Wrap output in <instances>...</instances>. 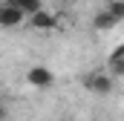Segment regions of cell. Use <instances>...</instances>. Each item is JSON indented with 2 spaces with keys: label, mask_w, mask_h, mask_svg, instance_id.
Instances as JSON below:
<instances>
[{
  "label": "cell",
  "mask_w": 124,
  "mask_h": 121,
  "mask_svg": "<svg viewBox=\"0 0 124 121\" xmlns=\"http://www.w3.org/2000/svg\"><path fill=\"white\" fill-rule=\"evenodd\" d=\"M104 12H107V15H110L116 23H121V20H124V0H113V3H110Z\"/></svg>",
  "instance_id": "7"
},
{
  "label": "cell",
  "mask_w": 124,
  "mask_h": 121,
  "mask_svg": "<svg viewBox=\"0 0 124 121\" xmlns=\"http://www.w3.org/2000/svg\"><path fill=\"white\" fill-rule=\"evenodd\" d=\"M26 84H32L35 90H49V87L55 84V75H52V69H46V66H32L29 72H26Z\"/></svg>",
  "instance_id": "1"
},
{
  "label": "cell",
  "mask_w": 124,
  "mask_h": 121,
  "mask_svg": "<svg viewBox=\"0 0 124 121\" xmlns=\"http://www.w3.org/2000/svg\"><path fill=\"white\" fill-rule=\"evenodd\" d=\"M3 3H6V6H20L23 0H3Z\"/></svg>",
  "instance_id": "8"
},
{
  "label": "cell",
  "mask_w": 124,
  "mask_h": 121,
  "mask_svg": "<svg viewBox=\"0 0 124 121\" xmlns=\"http://www.w3.org/2000/svg\"><path fill=\"white\" fill-rule=\"evenodd\" d=\"M29 23L35 26V29H40V32H49V29H55V26H58V17H55L52 12H46V9H43V12L32 15V17H29Z\"/></svg>",
  "instance_id": "4"
},
{
  "label": "cell",
  "mask_w": 124,
  "mask_h": 121,
  "mask_svg": "<svg viewBox=\"0 0 124 121\" xmlns=\"http://www.w3.org/2000/svg\"><path fill=\"white\" fill-rule=\"evenodd\" d=\"M17 9L23 12V17H32V15H38V12H43V0H23Z\"/></svg>",
  "instance_id": "6"
},
{
  "label": "cell",
  "mask_w": 124,
  "mask_h": 121,
  "mask_svg": "<svg viewBox=\"0 0 124 121\" xmlns=\"http://www.w3.org/2000/svg\"><path fill=\"white\" fill-rule=\"evenodd\" d=\"M3 115H6V110H3V104H0V118H3Z\"/></svg>",
  "instance_id": "9"
},
{
  "label": "cell",
  "mask_w": 124,
  "mask_h": 121,
  "mask_svg": "<svg viewBox=\"0 0 124 121\" xmlns=\"http://www.w3.org/2000/svg\"><path fill=\"white\" fill-rule=\"evenodd\" d=\"M84 87L90 92L107 95V92L113 90V78H110V75H101V72H98V75H87V78H84Z\"/></svg>",
  "instance_id": "2"
},
{
  "label": "cell",
  "mask_w": 124,
  "mask_h": 121,
  "mask_svg": "<svg viewBox=\"0 0 124 121\" xmlns=\"http://www.w3.org/2000/svg\"><path fill=\"white\" fill-rule=\"evenodd\" d=\"M23 23V12L17 9V6H6V3H0V26H20Z\"/></svg>",
  "instance_id": "3"
},
{
  "label": "cell",
  "mask_w": 124,
  "mask_h": 121,
  "mask_svg": "<svg viewBox=\"0 0 124 121\" xmlns=\"http://www.w3.org/2000/svg\"><path fill=\"white\" fill-rule=\"evenodd\" d=\"M93 29L95 32H107V29H116V20L107 15V12H98L95 15V20H93Z\"/></svg>",
  "instance_id": "5"
}]
</instances>
